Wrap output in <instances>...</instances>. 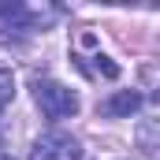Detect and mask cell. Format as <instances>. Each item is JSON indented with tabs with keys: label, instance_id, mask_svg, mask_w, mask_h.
<instances>
[{
	"label": "cell",
	"instance_id": "6da1fadb",
	"mask_svg": "<svg viewBox=\"0 0 160 160\" xmlns=\"http://www.w3.org/2000/svg\"><path fill=\"white\" fill-rule=\"evenodd\" d=\"M34 97H38L41 112L48 116V119H67V116H75L78 112V97L67 89V86H60V82H34Z\"/></svg>",
	"mask_w": 160,
	"mask_h": 160
},
{
	"label": "cell",
	"instance_id": "7a4b0ae2",
	"mask_svg": "<svg viewBox=\"0 0 160 160\" xmlns=\"http://www.w3.org/2000/svg\"><path fill=\"white\" fill-rule=\"evenodd\" d=\"M30 157L34 160H78V142L71 134H63V130H48V134L38 138Z\"/></svg>",
	"mask_w": 160,
	"mask_h": 160
},
{
	"label": "cell",
	"instance_id": "3957f363",
	"mask_svg": "<svg viewBox=\"0 0 160 160\" xmlns=\"http://www.w3.org/2000/svg\"><path fill=\"white\" fill-rule=\"evenodd\" d=\"M138 104H142V97H138L134 89H123L112 101L101 104V112H104V116H130V112H138Z\"/></svg>",
	"mask_w": 160,
	"mask_h": 160
},
{
	"label": "cell",
	"instance_id": "277c9868",
	"mask_svg": "<svg viewBox=\"0 0 160 160\" xmlns=\"http://www.w3.org/2000/svg\"><path fill=\"white\" fill-rule=\"evenodd\" d=\"M11 97H15V75L8 67H0V112L11 104Z\"/></svg>",
	"mask_w": 160,
	"mask_h": 160
},
{
	"label": "cell",
	"instance_id": "5b68a950",
	"mask_svg": "<svg viewBox=\"0 0 160 160\" xmlns=\"http://www.w3.org/2000/svg\"><path fill=\"white\" fill-rule=\"evenodd\" d=\"M93 60H97V71H101L104 78H119V67H116L108 56H93Z\"/></svg>",
	"mask_w": 160,
	"mask_h": 160
}]
</instances>
